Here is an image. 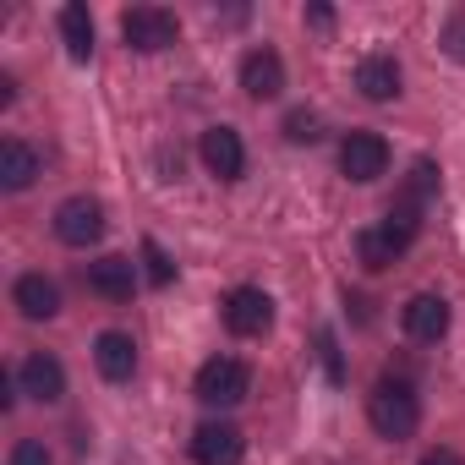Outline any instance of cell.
<instances>
[{"label": "cell", "mask_w": 465, "mask_h": 465, "mask_svg": "<svg viewBox=\"0 0 465 465\" xmlns=\"http://www.w3.org/2000/svg\"><path fill=\"white\" fill-rule=\"evenodd\" d=\"M367 421H372V432L389 438V443L411 438L416 421H421V400H416V389H411L405 378H383V383L367 394Z\"/></svg>", "instance_id": "cell-1"}, {"label": "cell", "mask_w": 465, "mask_h": 465, "mask_svg": "<svg viewBox=\"0 0 465 465\" xmlns=\"http://www.w3.org/2000/svg\"><path fill=\"white\" fill-rule=\"evenodd\" d=\"M247 389H252V372H247V361H236V356H213V361H203L197 367V383H192V394L203 400V405H242L247 400Z\"/></svg>", "instance_id": "cell-2"}, {"label": "cell", "mask_w": 465, "mask_h": 465, "mask_svg": "<svg viewBox=\"0 0 465 465\" xmlns=\"http://www.w3.org/2000/svg\"><path fill=\"white\" fill-rule=\"evenodd\" d=\"M219 312H224V329L236 334V340H258V334H269V323H274V302H269L258 285H236V291L219 302Z\"/></svg>", "instance_id": "cell-3"}, {"label": "cell", "mask_w": 465, "mask_h": 465, "mask_svg": "<svg viewBox=\"0 0 465 465\" xmlns=\"http://www.w3.org/2000/svg\"><path fill=\"white\" fill-rule=\"evenodd\" d=\"M175 34H181V23H175L164 6H132V12H121V39H126L132 50H143V55L170 50Z\"/></svg>", "instance_id": "cell-4"}, {"label": "cell", "mask_w": 465, "mask_h": 465, "mask_svg": "<svg viewBox=\"0 0 465 465\" xmlns=\"http://www.w3.org/2000/svg\"><path fill=\"white\" fill-rule=\"evenodd\" d=\"M55 236L66 247H94L104 236V203L99 197H66L55 208Z\"/></svg>", "instance_id": "cell-5"}, {"label": "cell", "mask_w": 465, "mask_h": 465, "mask_svg": "<svg viewBox=\"0 0 465 465\" xmlns=\"http://www.w3.org/2000/svg\"><path fill=\"white\" fill-rule=\"evenodd\" d=\"M340 170H345L356 186L378 181V175L389 170V143H383L378 132H351V137L340 143Z\"/></svg>", "instance_id": "cell-6"}, {"label": "cell", "mask_w": 465, "mask_h": 465, "mask_svg": "<svg viewBox=\"0 0 465 465\" xmlns=\"http://www.w3.org/2000/svg\"><path fill=\"white\" fill-rule=\"evenodd\" d=\"M242 454H247V438L230 421H203L192 432V460L197 465H242Z\"/></svg>", "instance_id": "cell-7"}, {"label": "cell", "mask_w": 465, "mask_h": 465, "mask_svg": "<svg viewBox=\"0 0 465 465\" xmlns=\"http://www.w3.org/2000/svg\"><path fill=\"white\" fill-rule=\"evenodd\" d=\"M17 389H23L28 400H39V405H55V400L66 394V367H61L50 351H34V356L17 367Z\"/></svg>", "instance_id": "cell-8"}, {"label": "cell", "mask_w": 465, "mask_h": 465, "mask_svg": "<svg viewBox=\"0 0 465 465\" xmlns=\"http://www.w3.org/2000/svg\"><path fill=\"white\" fill-rule=\"evenodd\" d=\"M203 164H208L219 181H242V170H247L242 132H230V126H208V132H203Z\"/></svg>", "instance_id": "cell-9"}, {"label": "cell", "mask_w": 465, "mask_h": 465, "mask_svg": "<svg viewBox=\"0 0 465 465\" xmlns=\"http://www.w3.org/2000/svg\"><path fill=\"white\" fill-rule=\"evenodd\" d=\"M242 88H247V99H280L285 94V61L263 45V50H247V61H242Z\"/></svg>", "instance_id": "cell-10"}, {"label": "cell", "mask_w": 465, "mask_h": 465, "mask_svg": "<svg viewBox=\"0 0 465 465\" xmlns=\"http://www.w3.org/2000/svg\"><path fill=\"white\" fill-rule=\"evenodd\" d=\"M400 318H405V334L421 340V345H438V340L449 334V302H443V296H427V291H421V296L405 302Z\"/></svg>", "instance_id": "cell-11"}, {"label": "cell", "mask_w": 465, "mask_h": 465, "mask_svg": "<svg viewBox=\"0 0 465 465\" xmlns=\"http://www.w3.org/2000/svg\"><path fill=\"white\" fill-rule=\"evenodd\" d=\"M94 367H99V378H110V383H126V378L137 372V345H132V334H121V329H104V334L94 340Z\"/></svg>", "instance_id": "cell-12"}, {"label": "cell", "mask_w": 465, "mask_h": 465, "mask_svg": "<svg viewBox=\"0 0 465 465\" xmlns=\"http://www.w3.org/2000/svg\"><path fill=\"white\" fill-rule=\"evenodd\" d=\"M88 291L94 296H104V302H132V291H137V269H132V258H99V263H88Z\"/></svg>", "instance_id": "cell-13"}, {"label": "cell", "mask_w": 465, "mask_h": 465, "mask_svg": "<svg viewBox=\"0 0 465 465\" xmlns=\"http://www.w3.org/2000/svg\"><path fill=\"white\" fill-rule=\"evenodd\" d=\"M356 88H361V99H372V104L400 99V61H394V55H367V61L356 66Z\"/></svg>", "instance_id": "cell-14"}, {"label": "cell", "mask_w": 465, "mask_h": 465, "mask_svg": "<svg viewBox=\"0 0 465 465\" xmlns=\"http://www.w3.org/2000/svg\"><path fill=\"white\" fill-rule=\"evenodd\" d=\"M12 302H17V312L23 318H55L61 312V285L55 280H45V274H23L17 285H12Z\"/></svg>", "instance_id": "cell-15"}, {"label": "cell", "mask_w": 465, "mask_h": 465, "mask_svg": "<svg viewBox=\"0 0 465 465\" xmlns=\"http://www.w3.org/2000/svg\"><path fill=\"white\" fill-rule=\"evenodd\" d=\"M34 181H39V153L23 137H6V143H0V186H6V192H28Z\"/></svg>", "instance_id": "cell-16"}, {"label": "cell", "mask_w": 465, "mask_h": 465, "mask_svg": "<svg viewBox=\"0 0 465 465\" xmlns=\"http://www.w3.org/2000/svg\"><path fill=\"white\" fill-rule=\"evenodd\" d=\"M61 39H66L72 61L94 55V17H88V6H61Z\"/></svg>", "instance_id": "cell-17"}, {"label": "cell", "mask_w": 465, "mask_h": 465, "mask_svg": "<svg viewBox=\"0 0 465 465\" xmlns=\"http://www.w3.org/2000/svg\"><path fill=\"white\" fill-rule=\"evenodd\" d=\"M356 258H361V269H367V274H383V269L400 258V247L383 236V230H361V236H356Z\"/></svg>", "instance_id": "cell-18"}, {"label": "cell", "mask_w": 465, "mask_h": 465, "mask_svg": "<svg viewBox=\"0 0 465 465\" xmlns=\"http://www.w3.org/2000/svg\"><path fill=\"white\" fill-rule=\"evenodd\" d=\"M378 230H383V236H389L400 252H405V247L416 242V230H421V208H411V203H394V208H389V219H383Z\"/></svg>", "instance_id": "cell-19"}, {"label": "cell", "mask_w": 465, "mask_h": 465, "mask_svg": "<svg viewBox=\"0 0 465 465\" xmlns=\"http://www.w3.org/2000/svg\"><path fill=\"white\" fill-rule=\"evenodd\" d=\"M432 192H438V164H432V159H416V164H411V181H405V192H400V203L421 208Z\"/></svg>", "instance_id": "cell-20"}, {"label": "cell", "mask_w": 465, "mask_h": 465, "mask_svg": "<svg viewBox=\"0 0 465 465\" xmlns=\"http://www.w3.org/2000/svg\"><path fill=\"white\" fill-rule=\"evenodd\" d=\"M285 137H291V143H318V137H323V121H318L312 110H291V115H285Z\"/></svg>", "instance_id": "cell-21"}, {"label": "cell", "mask_w": 465, "mask_h": 465, "mask_svg": "<svg viewBox=\"0 0 465 465\" xmlns=\"http://www.w3.org/2000/svg\"><path fill=\"white\" fill-rule=\"evenodd\" d=\"M143 263H148V280H153V285H170V280H175V263L164 258L159 242H143Z\"/></svg>", "instance_id": "cell-22"}, {"label": "cell", "mask_w": 465, "mask_h": 465, "mask_svg": "<svg viewBox=\"0 0 465 465\" xmlns=\"http://www.w3.org/2000/svg\"><path fill=\"white\" fill-rule=\"evenodd\" d=\"M443 55L465 66V12H454V17L443 23Z\"/></svg>", "instance_id": "cell-23"}, {"label": "cell", "mask_w": 465, "mask_h": 465, "mask_svg": "<svg viewBox=\"0 0 465 465\" xmlns=\"http://www.w3.org/2000/svg\"><path fill=\"white\" fill-rule=\"evenodd\" d=\"M318 356H323V372H329V383H345V361H340V345H334V334H329V329L318 334Z\"/></svg>", "instance_id": "cell-24"}, {"label": "cell", "mask_w": 465, "mask_h": 465, "mask_svg": "<svg viewBox=\"0 0 465 465\" xmlns=\"http://www.w3.org/2000/svg\"><path fill=\"white\" fill-rule=\"evenodd\" d=\"M12 465H50V449H45L39 438H23V443L12 449Z\"/></svg>", "instance_id": "cell-25"}, {"label": "cell", "mask_w": 465, "mask_h": 465, "mask_svg": "<svg viewBox=\"0 0 465 465\" xmlns=\"http://www.w3.org/2000/svg\"><path fill=\"white\" fill-rule=\"evenodd\" d=\"M421 465H465V460H460L454 449H427V454H421Z\"/></svg>", "instance_id": "cell-26"}]
</instances>
